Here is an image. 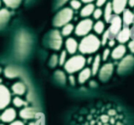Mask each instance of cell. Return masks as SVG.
<instances>
[{
  "instance_id": "6da1fadb",
  "label": "cell",
  "mask_w": 134,
  "mask_h": 125,
  "mask_svg": "<svg viewBox=\"0 0 134 125\" xmlns=\"http://www.w3.org/2000/svg\"><path fill=\"white\" fill-rule=\"evenodd\" d=\"M101 48L100 38L95 34H87L82 37L78 43V51L82 55H92L99 51Z\"/></svg>"
},
{
  "instance_id": "7a4b0ae2",
  "label": "cell",
  "mask_w": 134,
  "mask_h": 125,
  "mask_svg": "<svg viewBox=\"0 0 134 125\" xmlns=\"http://www.w3.org/2000/svg\"><path fill=\"white\" fill-rule=\"evenodd\" d=\"M86 58L82 54H75L71 58L67 59L66 62L64 64V69L69 74L76 73L78 71L85 67Z\"/></svg>"
},
{
  "instance_id": "3957f363",
  "label": "cell",
  "mask_w": 134,
  "mask_h": 125,
  "mask_svg": "<svg viewBox=\"0 0 134 125\" xmlns=\"http://www.w3.org/2000/svg\"><path fill=\"white\" fill-rule=\"evenodd\" d=\"M74 14L75 12L71 7H65L61 9L54 18V26L56 27H62L65 25L71 22V21L74 19Z\"/></svg>"
},
{
  "instance_id": "277c9868",
  "label": "cell",
  "mask_w": 134,
  "mask_h": 125,
  "mask_svg": "<svg viewBox=\"0 0 134 125\" xmlns=\"http://www.w3.org/2000/svg\"><path fill=\"white\" fill-rule=\"evenodd\" d=\"M93 20H91L89 18H84L82 19L81 21H79L77 22V25L75 26V34L76 36L83 37L89 34L90 31L93 29Z\"/></svg>"
},
{
  "instance_id": "5b68a950",
  "label": "cell",
  "mask_w": 134,
  "mask_h": 125,
  "mask_svg": "<svg viewBox=\"0 0 134 125\" xmlns=\"http://www.w3.org/2000/svg\"><path fill=\"white\" fill-rule=\"evenodd\" d=\"M12 103V93L7 86L0 84V110H3Z\"/></svg>"
},
{
  "instance_id": "8992f818",
  "label": "cell",
  "mask_w": 134,
  "mask_h": 125,
  "mask_svg": "<svg viewBox=\"0 0 134 125\" xmlns=\"http://www.w3.org/2000/svg\"><path fill=\"white\" fill-rule=\"evenodd\" d=\"M123 27L122 20L119 15H114L110 22V27H109V32L111 35V38H115L116 34L119 32V30Z\"/></svg>"
},
{
  "instance_id": "52a82bcc",
  "label": "cell",
  "mask_w": 134,
  "mask_h": 125,
  "mask_svg": "<svg viewBox=\"0 0 134 125\" xmlns=\"http://www.w3.org/2000/svg\"><path fill=\"white\" fill-rule=\"evenodd\" d=\"M49 45L55 51H59L63 46V35L61 34V31L58 30H53L50 35L49 39Z\"/></svg>"
},
{
  "instance_id": "ba28073f",
  "label": "cell",
  "mask_w": 134,
  "mask_h": 125,
  "mask_svg": "<svg viewBox=\"0 0 134 125\" xmlns=\"http://www.w3.org/2000/svg\"><path fill=\"white\" fill-rule=\"evenodd\" d=\"M113 72H114V65L112 62H106L104 66H101L97 74L101 81L106 82L112 77Z\"/></svg>"
},
{
  "instance_id": "9c48e42d",
  "label": "cell",
  "mask_w": 134,
  "mask_h": 125,
  "mask_svg": "<svg viewBox=\"0 0 134 125\" xmlns=\"http://www.w3.org/2000/svg\"><path fill=\"white\" fill-rule=\"evenodd\" d=\"M134 66V56L132 55H125L123 57L118 67L119 73H124L127 70H129Z\"/></svg>"
},
{
  "instance_id": "30bf717a",
  "label": "cell",
  "mask_w": 134,
  "mask_h": 125,
  "mask_svg": "<svg viewBox=\"0 0 134 125\" xmlns=\"http://www.w3.org/2000/svg\"><path fill=\"white\" fill-rule=\"evenodd\" d=\"M20 116L21 118L25 120H31V119H37L41 116L40 112H38L37 110L34 107H23L20 111Z\"/></svg>"
},
{
  "instance_id": "8fae6325",
  "label": "cell",
  "mask_w": 134,
  "mask_h": 125,
  "mask_svg": "<svg viewBox=\"0 0 134 125\" xmlns=\"http://www.w3.org/2000/svg\"><path fill=\"white\" fill-rule=\"evenodd\" d=\"M17 118V110L14 107H7L3 110V112L0 114V121L3 123H11Z\"/></svg>"
},
{
  "instance_id": "7c38bea8",
  "label": "cell",
  "mask_w": 134,
  "mask_h": 125,
  "mask_svg": "<svg viewBox=\"0 0 134 125\" xmlns=\"http://www.w3.org/2000/svg\"><path fill=\"white\" fill-rule=\"evenodd\" d=\"M131 37H132V32H131V29L129 26H124L121 30H119V32L116 34L115 39L118 40L119 43L120 44H124L129 41Z\"/></svg>"
},
{
  "instance_id": "4fadbf2b",
  "label": "cell",
  "mask_w": 134,
  "mask_h": 125,
  "mask_svg": "<svg viewBox=\"0 0 134 125\" xmlns=\"http://www.w3.org/2000/svg\"><path fill=\"white\" fill-rule=\"evenodd\" d=\"M127 52V47L124 44H120L116 45L114 47L112 51H111V58L115 61H118V60H121L126 55Z\"/></svg>"
},
{
  "instance_id": "5bb4252c",
  "label": "cell",
  "mask_w": 134,
  "mask_h": 125,
  "mask_svg": "<svg viewBox=\"0 0 134 125\" xmlns=\"http://www.w3.org/2000/svg\"><path fill=\"white\" fill-rule=\"evenodd\" d=\"M65 48L68 54L70 55H75L78 51V42L74 37H68L67 40L65 41Z\"/></svg>"
},
{
  "instance_id": "9a60e30c",
  "label": "cell",
  "mask_w": 134,
  "mask_h": 125,
  "mask_svg": "<svg viewBox=\"0 0 134 125\" xmlns=\"http://www.w3.org/2000/svg\"><path fill=\"white\" fill-rule=\"evenodd\" d=\"M112 7L115 15H120L127 6V0H112Z\"/></svg>"
},
{
  "instance_id": "2e32d148",
  "label": "cell",
  "mask_w": 134,
  "mask_h": 125,
  "mask_svg": "<svg viewBox=\"0 0 134 125\" xmlns=\"http://www.w3.org/2000/svg\"><path fill=\"white\" fill-rule=\"evenodd\" d=\"M12 93L15 96H24L26 92V84L22 81H17L11 87Z\"/></svg>"
},
{
  "instance_id": "e0dca14e",
  "label": "cell",
  "mask_w": 134,
  "mask_h": 125,
  "mask_svg": "<svg viewBox=\"0 0 134 125\" xmlns=\"http://www.w3.org/2000/svg\"><path fill=\"white\" fill-rule=\"evenodd\" d=\"M121 14H122L121 20H122L123 26H130L131 25H133L134 24L133 12L131 11V10H129V9H125Z\"/></svg>"
},
{
  "instance_id": "ac0fdd59",
  "label": "cell",
  "mask_w": 134,
  "mask_h": 125,
  "mask_svg": "<svg viewBox=\"0 0 134 125\" xmlns=\"http://www.w3.org/2000/svg\"><path fill=\"white\" fill-rule=\"evenodd\" d=\"M95 4L94 3H87L85 4L83 7L80 8V12H79V15L81 18H89L90 16H92L94 10H95Z\"/></svg>"
},
{
  "instance_id": "d6986e66",
  "label": "cell",
  "mask_w": 134,
  "mask_h": 125,
  "mask_svg": "<svg viewBox=\"0 0 134 125\" xmlns=\"http://www.w3.org/2000/svg\"><path fill=\"white\" fill-rule=\"evenodd\" d=\"M114 15H115V13H114V10H113L112 3L111 2H107V3L105 4L104 9H103V17H104L105 22L110 24Z\"/></svg>"
},
{
  "instance_id": "ffe728a7",
  "label": "cell",
  "mask_w": 134,
  "mask_h": 125,
  "mask_svg": "<svg viewBox=\"0 0 134 125\" xmlns=\"http://www.w3.org/2000/svg\"><path fill=\"white\" fill-rule=\"evenodd\" d=\"M92 72H91V69L90 67H83L80 71H78V82L80 84L85 83L87 80H89V78L91 77Z\"/></svg>"
},
{
  "instance_id": "44dd1931",
  "label": "cell",
  "mask_w": 134,
  "mask_h": 125,
  "mask_svg": "<svg viewBox=\"0 0 134 125\" xmlns=\"http://www.w3.org/2000/svg\"><path fill=\"white\" fill-rule=\"evenodd\" d=\"M10 16H11V13L9 12L8 9L6 8L0 9V30H3L6 26L10 20Z\"/></svg>"
},
{
  "instance_id": "7402d4cb",
  "label": "cell",
  "mask_w": 134,
  "mask_h": 125,
  "mask_svg": "<svg viewBox=\"0 0 134 125\" xmlns=\"http://www.w3.org/2000/svg\"><path fill=\"white\" fill-rule=\"evenodd\" d=\"M101 62H102V59H101L100 55H96L93 58V62L91 64V72H92V75H96L98 73V71L101 67Z\"/></svg>"
},
{
  "instance_id": "603a6c76",
  "label": "cell",
  "mask_w": 134,
  "mask_h": 125,
  "mask_svg": "<svg viewBox=\"0 0 134 125\" xmlns=\"http://www.w3.org/2000/svg\"><path fill=\"white\" fill-rule=\"evenodd\" d=\"M92 30H94V32L96 33L97 35H102V33L106 30V25L103 21H100L98 20L96 21L95 24H93V29Z\"/></svg>"
},
{
  "instance_id": "cb8c5ba5",
  "label": "cell",
  "mask_w": 134,
  "mask_h": 125,
  "mask_svg": "<svg viewBox=\"0 0 134 125\" xmlns=\"http://www.w3.org/2000/svg\"><path fill=\"white\" fill-rule=\"evenodd\" d=\"M74 31H75V26H74L72 24H71V22H69V24L62 26L61 34L65 37H69Z\"/></svg>"
},
{
  "instance_id": "d4e9b609",
  "label": "cell",
  "mask_w": 134,
  "mask_h": 125,
  "mask_svg": "<svg viewBox=\"0 0 134 125\" xmlns=\"http://www.w3.org/2000/svg\"><path fill=\"white\" fill-rule=\"evenodd\" d=\"M12 103L14 105V107H19V109H22V107H25L27 106V103L23 99L21 96H15V97L12 99Z\"/></svg>"
},
{
  "instance_id": "484cf974",
  "label": "cell",
  "mask_w": 134,
  "mask_h": 125,
  "mask_svg": "<svg viewBox=\"0 0 134 125\" xmlns=\"http://www.w3.org/2000/svg\"><path fill=\"white\" fill-rule=\"evenodd\" d=\"M4 73L7 78H15L19 75L18 70L14 66H7L4 70Z\"/></svg>"
},
{
  "instance_id": "4316f807",
  "label": "cell",
  "mask_w": 134,
  "mask_h": 125,
  "mask_svg": "<svg viewBox=\"0 0 134 125\" xmlns=\"http://www.w3.org/2000/svg\"><path fill=\"white\" fill-rule=\"evenodd\" d=\"M3 3L6 5L7 8H10V9H16L18 8L21 5L23 0H2Z\"/></svg>"
},
{
  "instance_id": "83f0119b",
  "label": "cell",
  "mask_w": 134,
  "mask_h": 125,
  "mask_svg": "<svg viewBox=\"0 0 134 125\" xmlns=\"http://www.w3.org/2000/svg\"><path fill=\"white\" fill-rule=\"evenodd\" d=\"M70 7L74 11H77L82 7V2L80 0H71L70 1Z\"/></svg>"
},
{
  "instance_id": "f1b7e54d",
  "label": "cell",
  "mask_w": 134,
  "mask_h": 125,
  "mask_svg": "<svg viewBox=\"0 0 134 125\" xmlns=\"http://www.w3.org/2000/svg\"><path fill=\"white\" fill-rule=\"evenodd\" d=\"M111 38V35H110V32H109V30H106L104 32L102 33V38H101V46H105V45L108 43L109 39Z\"/></svg>"
},
{
  "instance_id": "f546056e",
  "label": "cell",
  "mask_w": 134,
  "mask_h": 125,
  "mask_svg": "<svg viewBox=\"0 0 134 125\" xmlns=\"http://www.w3.org/2000/svg\"><path fill=\"white\" fill-rule=\"evenodd\" d=\"M92 17L95 21H98V20H100L102 17H103V9L100 7H97L95 8V10H94L93 14H92Z\"/></svg>"
},
{
  "instance_id": "4dcf8cb0",
  "label": "cell",
  "mask_w": 134,
  "mask_h": 125,
  "mask_svg": "<svg viewBox=\"0 0 134 125\" xmlns=\"http://www.w3.org/2000/svg\"><path fill=\"white\" fill-rule=\"evenodd\" d=\"M55 76H56L57 80H59L62 83H65L66 80H67V77H66L65 73H64L63 71H61V70H57L56 73H55Z\"/></svg>"
},
{
  "instance_id": "1f68e13d",
  "label": "cell",
  "mask_w": 134,
  "mask_h": 125,
  "mask_svg": "<svg viewBox=\"0 0 134 125\" xmlns=\"http://www.w3.org/2000/svg\"><path fill=\"white\" fill-rule=\"evenodd\" d=\"M111 51H112V50H111V48H105L103 53H102V56H101L102 61L106 62V61L111 57Z\"/></svg>"
},
{
  "instance_id": "d6a6232c",
  "label": "cell",
  "mask_w": 134,
  "mask_h": 125,
  "mask_svg": "<svg viewBox=\"0 0 134 125\" xmlns=\"http://www.w3.org/2000/svg\"><path fill=\"white\" fill-rule=\"evenodd\" d=\"M67 51L66 50H63L61 52V54L59 56V65L60 66H64V64L67 61Z\"/></svg>"
},
{
  "instance_id": "836d02e7",
  "label": "cell",
  "mask_w": 134,
  "mask_h": 125,
  "mask_svg": "<svg viewBox=\"0 0 134 125\" xmlns=\"http://www.w3.org/2000/svg\"><path fill=\"white\" fill-rule=\"evenodd\" d=\"M49 65H50L51 67H54V66H56L57 65H59V57H58L56 54H54V55L51 56V59H50Z\"/></svg>"
},
{
  "instance_id": "e575fe53",
  "label": "cell",
  "mask_w": 134,
  "mask_h": 125,
  "mask_svg": "<svg viewBox=\"0 0 134 125\" xmlns=\"http://www.w3.org/2000/svg\"><path fill=\"white\" fill-rule=\"evenodd\" d=\"M107 2H108V0H95V6L102 8L104 7Z\"/></svg>"
},
{
  "instance_id": "d590c367",
  "label": "cell",
  "mask_w": 134,
  "mask_h": 125,
  "mask_svg": "<svg viewBox=\"0 0 134 125\" xmlns=\"http://www.w3.org/2000/svg\"><path fill=\"white\" fill-rule=\"evenodd\" d=\"M115 38H110V39H109V41H108L109 48L115 47Z\"/></svg>"
},
{
  "instance_id": "8d00e7d4",
  "label": "cell",
  "mask_w": 134,
  "mask_h": 125,
  "mask_svg": "<svg viewBox=\"0 0 134 125\" xmlns=\"http://www.w3.org/2000/svg\"><path fill=\"white\" fill-rule=\"evenodd\" d=\"M128 48H129V50L131 51V53L134 54V38L128 43Z\"/></svg>"
},
{
  "instance_id": "74e56055",
  "label": "cell",
  "mask_w": 134,
  "mask_h": 125,
  "mask_svg": "<svg viewBox=\"0 0 134 125\" xmlns=\"http://www.w3.org/2000/svg\"><path fill=\"white\" fill-rule=\"evenodd\" d=\"M69 81H70V83H71V85H75V76H74V74H70Z\"/></svg>"
},
{
  "instance_id": "f35d334b",
  "label": "cell",
  "mask_w": 134,
  "mask_h": 125,
  "mask_svg": "<svg viewBox=\"0 0 134 125\" xmlns=\"http://www.w3.org/2000/svg\"><path fill=\"white\" fill-rule=\"evenodd\" d=\"M9 125H25V123L21 120H14L13 122L9 123Z\"/></svg>"
},
{
  "instance_id": "ab89813d",
  "label": "cell",
  "mask_w": 134,
  "mask_h": 125,
  "mask_svg": "<svg viewBox=\"0 0 134 125\" xmlns=\"http://www.w3.org/2000/svg\"><path fill=\"white\" fill-rule=\"evenodd\" d=\"M92 62H93V57H91V55H89V57L86 59V65H88V66H91Z\"/></svg>"
},
{
  "instance_id": "60d3db41",
  "label": "cell",
  "mask_w": 134,
  "mask_h": 125,
  "mask_svg": "<svg viewBox=\"0 0 134 125\" xmlns=\"http://www.w3.org/2000/svg\"><path fill=\"white\" fill-rule=\"evenodd\" d=\"M127 5L130 8H134V0H127Z\"/></svg>"
},
{
  "instance_id": "b9f144b4",
  "label": "cell",
  "mask_w": 134,
  "mask_h": 125,
  "mask_svg": "<svg viewBox=\"0 0 134 125\" xmlns=\"http://www.w3.org/2000/svg\"><path fill=\"white\" fill-rule=\"evenodd\" d=\"M82 3H85V4H87V3H93L95 0H80Z\"/></svg>"
},
{
  "instance_id": "7bdbcfd3",
  "label": "cell",
  "mask_w": 134,
  "mask_h": 125,
  "mask_svg": "<svg viewBox=\"0 0 134 125\" xmlns=\"http://www.w3.org/2000/svg\"><path fill=\"white\" fill-rule=\"evenodd\" d=\"M67 1H69V0H60V2H59V6H62L64 3H66Z\"/></svg>"
},
{
  "instance_id": "ee69618b",
  "label": "cell",
  "mask_w": 134,
  "mask_h": 125,
  "mask_svg": "<svg viewBox=\"0 0 134 125\" xmlns=\"http://www.w3.org/2000/svg\"><path fill=\"white\" fill-rule=\"evenodd\" d=\"M2 72H3V69H2V67H1V66H0V74L2 73Z\"/></svg>"
},
{
  "instance_id": "f6af8a7d",
  "label": "cell",
  "mask_w": 134,
  "mask_h": 125,
  "mask_svg": "<svg viewBox=\"0 0 134 125\" xmlns=\"http://www.w3.org/2000/svg\"><path fill=\"white\" fill-rule=\"evenodd\" d=\"M0 9H1V0H0Z\"/></svg>"
},
{
  "instance_id": "bcb514c9",
  "label": "cell",
  "mask_w": 134,
  "mask_h": 125,
  "mask_svg": "<svg viewBox=\"0 0 134 125\" xmlns=\"http://www.w3.org/2000/svg\"><path fill=\"white\" fill-rule=\"evenodd\" d=\"M0 125H5L4 123H0Z\"/></svg>"
},
{
  "instance_id": "7dc6e473",
  "label": "cell",
  "mask_w": 134,
  "mask_h": 125,
  "mask_svg": "<svg viewBox=\"0 0 134 125\" xmlns=\"http://www.w3.org/2000/svg\"><path fill=\"white\" fill-rule=\"evenodd\" d=\"M133 14H134V8H133Z\"/></svg>"
}]
</instances>
